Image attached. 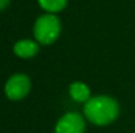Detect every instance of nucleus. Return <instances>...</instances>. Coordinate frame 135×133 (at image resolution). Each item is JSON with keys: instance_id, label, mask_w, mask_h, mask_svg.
<instances>
[{"instance_id": "0eeeda50", "label": "nucleus", "mask_w": 135, "mask_h": 133, "mask_svg": "<svg viewBox=\"0 0 135 133\" xmlns=\"http://www.w3.org/2000/svg\"><path fill=\"white\" fill-rule=\"evenodd\" d=\"M38 1H40V5L45 10L51 12V13L62 10L67 4V0H38Z\"/></svg>"}, {"instance_id": "f257e3e1", "label": "nucleus", "mask_w": 135, "mask_h": 133, "mask_svg": "<svg viewBox=\"0 0 135 133\" xmlns=\"http://www.w3.org/2000/svg\"><path fill=\"white\" fill-rule=\"evenodd\" d=\"M118 114H119L118 103L113 98L106 95L90 98L88 102H85L84 106V115L90 123L96 125L110 124L117 119Z\"/></svg>"}, {"instance_id": "20e7f679", "label": "nucleus", "mask_w": 135, "mask_h": 133, "mask_svg": "<svg viewBox=\"0 0 135 133\" xmlns=\"http://www.w3.org/2000/svg\"><path fill=\"white\" fill-rule=\"evenodd\" d=\"M85 123L80 114L70 112L59 119L55 127V133H84Z\"/></svg>"}, {"instance_id": "39448f33", "label": "nucleus", "mask_w": 135, "mask_h": 133, "mask_svg": "<svg viewBox=\"0 0 135 133\" xmlns=\"http://www.w3.org/2000/svg\"><path fill=\"white\" fill-rule=\"evenodd\" d=\"M13 51L17 56H20L22 59H28V57L34 56L38 52V44L34 41H29V39L18 41L13 46Z\"/></svg>"}, {"instance_id": "f03ea898", "label": "nucleus", "mask_w": 135, "mask_h": 133, "mask_svg": "<svg viewBox=\"0 0 135 133\" xmlns=\"http://www.w3.org/2000/svg\"><path fill=\"white\" fill-rule=\"evenodd\" d=\"M60 33V22L54 14L41 16L34 25V37L41 44H51Z\"/></svg>"}, {"instance_id": "423d86ee", "label": "nucleus", "mask_w": 135, "mask_h": 133, "mask_svg": "<svg viewBox=\"0 0 135 133\" xmlns=\"http://www.w3.org/2000/svg\"><path fill=\"white\" fill-rule=\"evenodd\" d=\"M70 95L75 102H88L90 99L89 88L83 82H74L70 86Z\"/></svg>"}, {"instance_id": "6e6552de", "label": "nucleus", "mask_w": 135, "mask_h": 133, "mask_svg": "<svg viewBox=\"0 0 135 133\" xmlns=\"http://www.w3.org/2000/svg\"><path fill=\"white\" fill-rule=\"evenodd\" d=\"M9 3V0H0V10L1 9H4L5 7H7V4Z\"/></svg>"}, {"instance_id": "7ed1b4c3", "label": "nucleus", "mask_w": 135, "mask_h": 133, "mask_svg": "<svg viewBox=\"0 0 135 133\" xmlns=\"http://www.w3.org/2000/svg\"><path fill=\"white\" fill-rule=\"evenodd\" d=\"M30 90V80L25 75H13L5 84V94L11 100H18L26 97Z\"/></svg>"}]
</instances>
